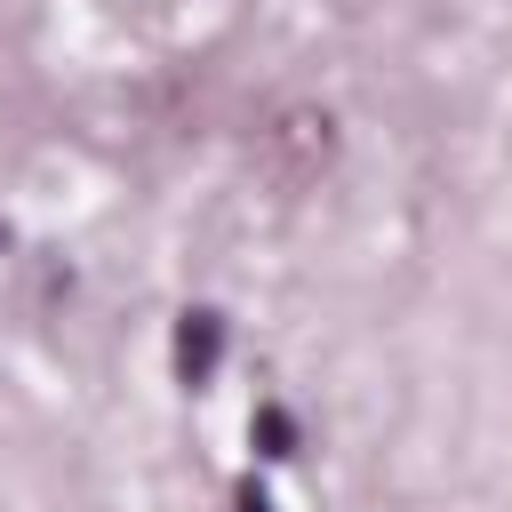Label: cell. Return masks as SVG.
<instances>
[{
    "label": "cell",
    "instance_id": "6da1fadb",
    "mask_svg": "<svg viewBox=\"0 0 512 512\" xmlns=\"http://www.w3.org/2000/svg\"><path fill=\"white\" fill-rule=\"evenodd\" d=\"M216 336H224V328H216V312H192V320H184V336H176V360H184V376H192V384L216 368Z\"/></svg>",
    "mask_w": 512,
    "mask_h": 512
}]
</instances>
